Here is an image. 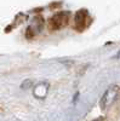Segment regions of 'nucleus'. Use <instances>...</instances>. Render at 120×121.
<instances>
[{"label": "nucleus", "mask_w": 120, "mask_h": 121, "mask_svg": "<svg viewBox=\"0 0 120 121\" xmlns=\"http://www.w3.org/2000/svg\"><path fill=\"white\" fill-rule=\"evenodd\" d=\"M69 19H71V12H68V11L57 12L49 19V22H47L49 29L50 30H58L61 28H64L69 23Z\"/></svg>", "instance_id": "1"}, {"label": "nucleus", "mask_w": 120, "mask_h": 121, "mask_svg": "<svg viewBox=\"0 0 120 121\" xmlns=\"http://www.w3.org/2000/svg\"><path fill=\"white\" fill-rule=\"evenodd\" d=\"M118 92H119V87H118L116 85L109 87L106 92L103 93L101 100H99V107H101V109L104 110V109H107L109 105H111V104L114 102V99L116 98Z\"/></svg>", "instance_id": "2"}, {"label": "nucleus", "mask_w": 120, "mask_h": 121, "mask_svg": "<svg viewBox=\"0 0 120 121\" xmlns=\"http://www.w3.org/2000/svg\"><path fill=\"white\" fill-rule=\"evenodd\" d=\"M33 84H34V82H33V80H26V81L22 82L21 87H22L23 90H27V88H29V87H32Z\"/></svg>", "instance_id": "5"}, {"label": "nucleus", "mask_w": 120, "mask_h": 121, "mask_svg": "<svg viewBox=\"0 0 120 121\" xmlns=\"http://www.w3.org/2000/svg\"><path fill=\"white\" fill-rule=\"evenodd\" d=\"M90 23V16L87 10L83 9V10H79L76 11L75 16H74V24H75V29L78 32H81L84 30Z\"/></svg>", "instance_id": "3"}, {"label": "nucleus", "mask_w": 120, "mask_h": 121, "mask_svg": "<svg viewBox=\"0 0 120 121\" xmlns=\"http://www.w3.org/2000/svg\"><path fill=\"white\" fill-rule=\"evenodd\" d=\"M116 57H120V51H119V52L116 53Z\"/></svg>", "instance_id": "6"}, {"label": "nucleus", "mask_w": 120, "mask_h": 121, "mask_svg": "<svg viewBox=\"0 0 120 121\" xmlns=\"http://www.w3.org/2000/svg\"><path fill=\"white\" fill-rule=\"evenodd\" d=\"M45 84H40V85H38L36 87H35V90H34V96L35 97H39V98H43V97H45L46 96V92H47V88H45V90H43V86H44Z\"/></svg>", "instance_id": "4"}]
</instances>
